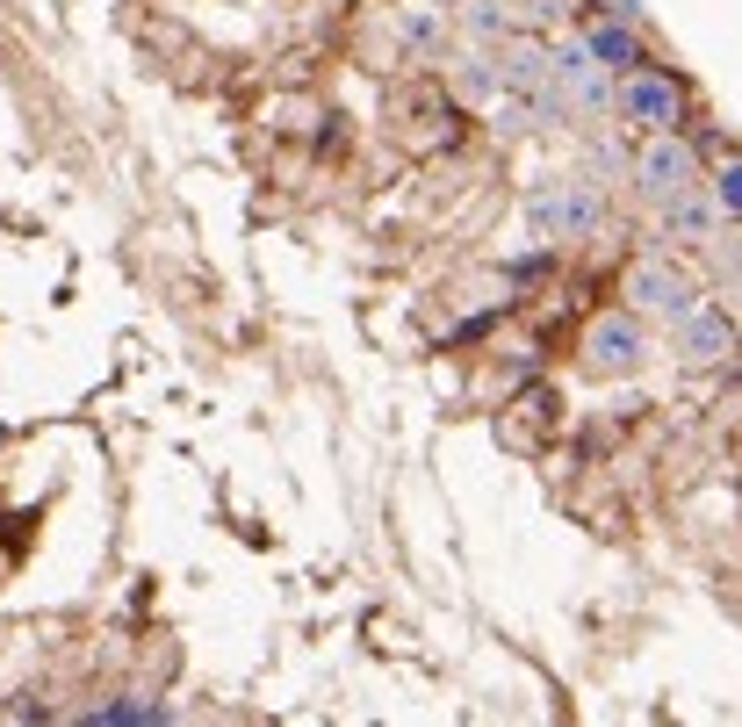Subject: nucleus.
I'll return each instance as SVG.
<instances>
[{"label":"nucleus","mask_w":742,"mask_h":727,"mask_svg":"<svg viewBox=\"0 0 742 727\" xmlns=\"http://www.w3.org/2000/svg\"><path fill=\"white\" fill-rule=\"evenodd\" d=\"M584 44H591V58H599L605 72H621V66L635 72V66H641V44H635V30H627V15H621V22H599Z\"/></svg>","instance_id":"9"},{"label":"nucleus","mask_w":742,"mask_h":727,"mask_svg":"<svg viewBox=\"0 0 742 727\" xmlns=\"http://www.w3.org/2000/svg\"><path fill=\"white\" fill-rule=\"evenodd\" d=\"M635 188L649 195V202H663V209H671L677 195H692V188H699V166H692V144L677 138V130H657V138H649V152L635 159Z\"/></svg>","instance_id":"2"},{"label":"nucleus","mask_w":742,"mask_h":727,"mask_svg":"<svg viewBox=\"0 0 742 727\" xmlns=\"http://www.w3.org/2000/svg\"><path fill=\"white\" fill-rule=\"evenodd\" d=\"M584 361L599 367V375H635V367L649 361V331H641V317L605 310L599 325L584 331Z\"/></svg>","instance_id":"5"},{"label":"nucleus","mask_w":742,"mask_h":727,"mask_svg":"<svg viewBox=\"0 0 742 727\" xmlns=\"http://www.w3.org/2000/svg\"><path fill=\"white\" fill-rule=\"evenodd\" d=\"M627 295H635V310H649V317H685V310H699V289H692V274H677L671 260H635L627 267Z\"/></svg>","instance_id":"3"},{"label":"nucleus","mask_w":742,"mask_h":727,"mask_svg":"<svg viewBox=\"0 0 742 727\" xmlns=\"http://www.w3.org/2000/svg\"><path fill=\"white\" fill-rule=\"evenodd\" d=\"M390 44L411 58H448V15L440 8H426V0H411V8H397L390 15Z\"/></svg>","instance_id":"7"},{"label":"nucleus","mask_w":742,"mask_h":727,"mask_svg":"<svg viewBox=\"0 0 742 727\" xmlns=\"http://www.w3.org/2000/svg\"><path fill=\"white\" fill-rule=\"evenodd\" d=\"M671 331H677V353H685L692 367H707V361H721V353L735 347V325H728L721 310H685V317H677Z\"/></svg>","instance_id":"8"},{"label":"nucleus","mask_w":742,"mask_h":727,"mask_svg":"<svg viewBox=\"0 0 742 727\" xmlns=\"http://www.w3.org/2000/svg\"><path fill=\"white\" fill-rule=\"evenodd\" d=\"M454 94L462 102H490V94H505V80H498V58H462V72H454Z\"/></svg>","instance_id":"12"},{"label":"nucleus","mask_w":742,"mask_h":727,"mask_svg":"<svg viewBox=\"0 0 742 727\" xmlns=\"http://www.w3.org/2000/svg\"><path fill=\"white\" fill-rule=\"evenodd\" d=\"M671 238H692V245H707L714 238V224H721V202H699V195H677L671 209Z\"/></svg>","instance_id":"10"},{"label":"nucleus","mask_w":742,"mask_h":727,"mask_svg":"<svg viewBox=\"0 0 742 727\" xmlns=\"http://www.w3.org/2000/svg\"><path fill=\"white\" fill-rule=\"evenodd\" d=\"M555 87H570L584 108H605L613 94H621L613 80H605V66L591 58V44H555Z\"/></svg>","instance_id":"6"},{"label":"nucleus","mask_w":742,"mask_h":727,"mask_svg":"<svg viewBox=\"0 0 742 727\" xmlns=\"http://www.w3.org/2000/svg\"><path fill=\"white\" fill-rule=\"evenodd\" d=\"M468 36H476V44H505V36H512V15H505V0H468Z\"/></svg>","instance_id":"13"},{"label":"nucleus","mask_w":742,"mask_h":727,"mask_svg":"<svg viewBox=\"0 0 742 727\" xmlns=\"http://www.w3.org/2000/svg\"><path fill=\"white\" fill-rule=\"evenodd\" d=\"M714 202H721V216H742V159H728L714 174Z\"/></svg>","instance_id":"15"},{"label":"nucleus","mask_w":742,"mask_h":727,"mask_svg":"<svg viewBox=\"0 0 742 727\" xmlns=\"http://www.w3.org/2000/svg\"><path fill=\"white\" fill-rule=\"evenodd\" d=\"M613 102H621V116L635 122V130H649V138H657V130H677V116H685V94H677V80H663V72H627L621 80V94H613Z\"/></svg>","instance_id":"4"},{"label":"nucleus","mask_w":742,"mask_h":727,"mask_svg":"<svg viewBox=\"0 0 742 727\" xmlns=\"http://www.w3.org/2000/svg\"><path fill=\"white\" fill-rule=\"evenodd\" d=\"M548 389H526V397H519V411H526V418H519V425H505V439H512V447H541V433H548Z\"/></svg>","instance_id":"11"},{"label":"nucleus","mask_w":742,"mask_h":727,"mask_svg":"<svg viewBox=\"0 0 742 727\" xmlns=\"http://www.w3.org/2000/svg\"><path fill=\"white\" fill-rule=\"evenodd\" d=\"M526 224H534V238H548V245L591 238V231H599V195H591V180H541L534 202H526Z\"/></svg>","instance_id":"1"},{"label":"nucleus","mask_w":742,"mask_h":727,"mask_svg":"<svg viewBox=\"0 0 742 727\" xmlns=\"http://www.w3.org/2000/svg\"><path fill=\"white\" fill-rule=\"evenodd\" d=\"M86 720H102V727H144V720H166V706H159V699H116V706H94Z\"/></svg>","instance_id":"14"}]
</instances>
